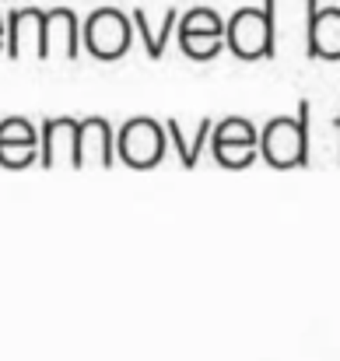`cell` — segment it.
<instances>
[{
	"label": "cell",
	"mask_w": 340,
	"mask_h": 361,
	"mask_svg": "<svg viewBox=\"0 0 340 361\" xmlns=\"http://www.w3.org/2000/svg\"><path fill=\"white\" fill-rule=\"evenodd\" d=\"M116 161V140H113V126L102 116H88L81 120L78 130V169H109Z\"/></svg>",
	"instance_id": "8fae6325"
},
{
	"label": "cell",
	"mask_w": 340,
	"mask_h": 361,
	"mask_svg": "<svg viewBox=\"0 0 340 361\" xmlns=\"http://www.w3.org/2000/svg\"><path fill=\"white\" fill-rule=\"evenodd\" d=\"M85 46L92 56L99 60H116L130 49V39H133V21L130 14H123L119 7H99L88 21H85V32H81Z\"/></svg>",
	"instance_id": "277c9868"
},
{
	"label": "cell",
	"mask_w": 340,
	"mask_h": 361,
	"mask_svg": "<svg viewBox=\"0 0 340 361\" xmlns=\"http://www.w3.org/2000/svg\"><path fill=\"white\" fill-rule=\"evenodd\" d=\"M130 21H133L137 35L144 39V49H147V56H151V60H158V56L165 53L169 39L176 35V25H179V7H169V11L162 14V25H151L147 11H144V7H133Z\"/></svg>",
	"instance_id": "4fadbf2b"
},
{
	"label": "cell",
	"mask_w": 340,
	"mask_h": 361,
	"mask_svg": "<svg viewBox=\"0 0 340 361\" xmlns=\"http://www.w3.org/2000/svg\"><path fill=\"white\" fill-rule=\"evenodd\" d=\"M179 46L193 60H211L225 49V21L211 7H190L179 14Z\"/></svg>",
	"instance_id": "5b68a950"
},
{
	"label": "cell",
	"mask_w": 340,
	"mask_h": 361,
	"mask_svg": "<svg viewBox=\"0 0 340 361\" xmlns=\"http://www.w3.org/2000/svg\"><path fill=\"white\" fill-rule=\"evenodd\" d=\"M334 123H337V147H340V113H337V120ZM337 161H340V151H337Z\"/></svg>",
	"instance_id": "2e32d148"
},
{
	"label": "cell",
	"mask_w": 340,
	"mask_h": 361,
	"mask_svg": "<svg viewBox=\"0 0 340 361\" xmlns=\"http://www.w3.org/2000/svg\"><path fill=\"white\" fill-rule=\"evenodd\" d=\"M305 53L312 60H340V7H320V0H309Z\"/></svg>",
	"instance_id": "9c48e42d"
},
{
	"label": "cell",
	"mask_w": 340,
	"mask_h": 361,
	"mask_svg": "<svg viewBox=\"0 0 340 361\" xmlns=\"http://www.w3.org/2000/svg\"><path fill=\"white\" fill-rule=\"evenodd\" d=\"M39 158V133L35 126L21 116L0 120V165L7 169H25Z\"/></svg>",
	"instance_id": "30bf717a"
},
{
	"label": "cell",
	"mask_w": 340,
	"mask_h": 361,
	"mask_svg": "<svg viewBox=\"0 0 340 361\" xmlns=\"http://www.w3.org/2000/svg\"><path fill=\"white\" fill-rule=\"evenodd\" d=\"M225 46L238 60H274L277 39H274V0H263V7H238L225 25Z\"/></svg>",
	"instance_id": "7a4b0ae2"
},
{
	"label": "cell",
	"mask_w": 340,
	"mask_h": 361,
	"mask_svg": "<svg viewBox=\"0 0 340 361\" xmlns=\"http://www.w3.org/2000/svg\"><path fill=\"white\" fill-rule=\"evenodd\" d=\"M42 7H14L7 14V56L11 60H42Z\"/></svg>",
	"instance_id": "52a82bcc"
},
{
	"label": "cell",
	"mask_w": 340,
	"mask_h": 361,
	"mask_svg": "<svg viewBox=\"0 0 340 361\" xmlns=\"http://www.w3.org/2000/svg\"><path fill=\"white\" fill-rule=\"evenodd\" d=\"M309 113L312 106L302 102L298 116H274L260 133V154L274 169L309 165Z\"/></svg>",
	"instance_id": "6da1fadb"
},
{
	"label": "cell",
	"mask_w": 340,
	"mask_h": 361,
	"mask_svg": "<svg viewBox=\"0 0 340 361\" xmlns=\"http://www.w3.org/2000/svg\"><path fill=\"white\" fill-rule=\"evenodd\" d=\"M165 133H169V144L179 151V161H183L186 169H193V165L200 161V151L211 144L214 123L200 120L197 123V133H193V137H186V133H183V126H179V120H165Z\"/></svg>",
	"instance_id": "5bb4252c"
},
{
	"label": "cell",
	"mask_w": 340,
	"mask_h": 361,
	"mask_svg": "<svg viewBox=\"0 0 340 361\" xmlns=\"http://www.w3.org/2000/svg\"><path fill=\"white\" fill-rule=\"evenodd\" d=\"M74 56H78V14L71 7L46 11L42 60H74Z\"/></svg>",
	"instance_id": "7c38bea8"
},
{
	"label": "cell",
	"mask_w": 340,
	"mask_h": 361,
	"mask_svg": "<svg viewBox=\"0 0 340 361\" xmlns=\"http://www.w3.org/2000/svg\"><path fill=\"white\" fill-rule=\"evenodd\" d=\"M78 130H81V123L71 116H56V120L42 123L39 161L46 169H60V165L78 169Z\"/></svg>",
	"instance_id": "ba28073f"
},
{
	"label": "cell",
	"mask_w": 340,
	"mask_h": 361,
	"mask_svg": "<svg viewBox=\"0 0 340 361\" xmlns=\"http://www.w3.org/2000/svg\"><path fill=\"white\" fill-rule=\"evenodd\" d=\"M165 151H169V133L151 116H137V120L123 123V130L116 137V154L130 169H151L165 158Z\"/></svg>",
	"instance_id": "3957f363"
},
{
	"label": "cell",
	"mask_w": 340,
	"mask_h": 361,
	"mask_svg": "<svg viewBox=\"0 0 340 361\" xmlns=\"http://www.w3.org/2000/svg\"><path fill=\"white\" fill-rule=\"evenodd\" d=\"M0 49H7V21L0 18Z\"/></svg>",
	"instance_id": "9a60e30c"
},
{
	"label": "cell",
	"mask_w": 340,
	"mask_h": 361,
	"mask_svg": "<svg viewBox=\"0 0 340 361\" xmlns=\"http://www.w3.org/2000/svg\"><path fill=\"white\" fill-rule=\"evenodd\" d=\"M211 151L228 169H245L260 154V130L242 116H228L211 133Z\"/></svg>",
	"instance_id": "8992f818"
}]
</instances>
